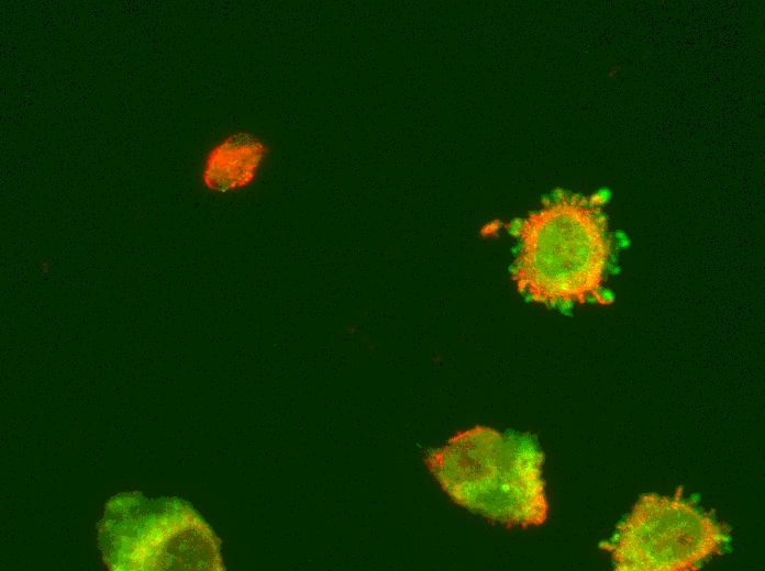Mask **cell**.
Masks as SVG:
<instances>
[{
    "label": "cell",
    "instance_id": "3957f363",
    "mask_svg": "<svg viewBox=\"0 0 765 571\" xmlns=\"http://www.w3.org/2000/svg\"><path fill=\"white\" fill-rule=\"evenodd\" d=\"M103 558L114 570H223L219 540L188 503L118 495L100 527Z\"/></svg>",
    "mask_w": 765,
    "mask_h": 571
},
{
    "label": "cell",
    "instance_id": "277c9868",
    "mask_svg": "<svg viewBox=\"0 0 765 571\" xmlns=\"http://www.w3.org/2000/svg\"><path fill=\"white\" fill-rule=\"evenodd\" d=\"M727 541L724 527L689 502L646 493L603 547L618 571H689Z\"/></svg>",
    "mask_w": 765,
    "mask_h": 571
},
{
    "label": "cell",
    "instance_id": "5b68a950",
    "mask_svg": "<svg viewBox=\"0 0 765 571\" xmlns=\"http://www.w3.org/2000/svg\"><path fill=\"white\" fill-rule=\"evenodd\" d=\"M267 152V146L251 133L228 135L206 156L201 171L203 186L221 193L248 188L259 173Z\"/></svg>",
    "mask_w": 765,
    "mask_h": 571
},
{
    "label": "cell",
    "instance_id": "6da1fadb",
    "mask_svg": "<svg viewBox=\"0 0 765 571\" xmlns=\"http://www.w3.org/2000/svg\"><path fill=\"white\" fill-rule=\"evenodd\" d=\"M543 460L530 435L475 425L426 452L423 462L455 504L491 524L526 529L548 517Z\"/></svg>",
    "mask_w": 765,
    "mask_h": 571
},
{
    "label": "cell",
    "instance_id": "7a4b0ae2",
    "mask_svg": "<svg viewBox=\"0 0 765 571\" xmlns=\"http://www.w3.org/2000/svg\"><path fill=\"white\" fill-rule=\"evenodd\" d=\"M519 233L513 279L526 299L556 306L598 295L610 240L592 204L577 197L554 199L531 213Z\"/></svg>",
    "mask_w": 765,
    "mask_h": 571
}]
</instances>
